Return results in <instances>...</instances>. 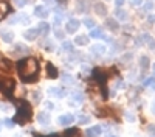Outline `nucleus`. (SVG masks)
<instances>
[{"label": "nucleus", "instance_id": "obj_1", "mask_svg": "<svg viewBox=\"0 0 155 137\" xmlns=\"http://www.w3.org/2000/svg\"><path fill=\"white\" fill-rule=\"evenodd\" d=\"M17 72L23 83H36L39 80V62L36 58H23L17 62Z\"/></svg>", "mask_w": 155, "mask_h": 137}, {"label": "nucleus", "instance_id": "obj_2", "mask_svg": "<svg viewBox=\"0 0 155 137\" xmlns=\"http://www.w3.org/2000/svg\"><path fill=\"white\" fill-rule=\"evenodd\" d=\"M33 117V109L31 106L28 104V101H20L19 103V109L14 115V123H19V125H25L28 123Z\"/></svg>", "mask_w": 155, "mask_h": 137}, {"label": "nucleus", "instance_id": "obj_3", "mask_svg": "<svg viewBox=\"0 0 155 137\" xmlns=\"http://www.w3.org/2000/svg\"><path fill=\"white\" fill-rule=\"evenodd\" d=\"M93 78L98 81V84L101 86V91L106 89V81H107V73L101 69H95L93 70Z\"/></svg>", "mask_w": 155, "mask_h": 137}, {"label": "nucleus", "instance_id": "obj_4", "mask_svg": "<svg viewBox=\"0 0 155 137\" xmlns=\"http://www.w3.org/2000/svg\"><path fill=\"white\" fill-rule=\"evenodd\" d=\"M11 12V6L8 0H0V20L5 19L8 14Z\"/></svg>", "mask_w": 155, "mask_h": 137}, {"label": "nucleus", "instance_id": "obj_5", "mask_svg": "<svg viewBox=\"0 0 155 137\" xmlns=\"http://www.w3.org/2000/svg\"><path fill=\"white\" fill-rule=\"evenodd\" d=\"M78 28H79V20H78V19H70V20L65 23V31L70 33V34L76 33Z\"/></svg>", "mask_w": 155, "mask_h": 137}, {"label": "nucleus", "instance_id": "obj_6", "mask_svg": "<svg viewBox=\"0 0 155 137\" xmlns=\"http://www.w3.org/2000/svg\"><path fill=\"white\" fill-rule=\"evenodd\" d=\"M73 122H74V117L71 114H64L58 118V123L62 125V126H68V125H71Z\"/></svg>", "mask_w": 155, "mask_h": 137}, {"label": "nucleus", "instance_id": "obj_7", "mask_svg": "<svg viewBox=\"0 0 155 137\" xmlns=\"http://www.w3.org/2000/svg\"><path fill=\"white\" fill-rule=\"evenodd\" d=\"M106 45H102V44H96V45H92L90 47V52H92L95 56H102L106 53Z\"/></svg>", "mask_w": 155, "mask_h": 137}, {"label": "nucleus", "instance_id": "obj_8", "mask_svg": "<svg viewBox=\"0 0 155 137\" xmlns=\"http://www.w3.org/2000/svg\"><path fill=\"white\" fill-rule=\"evenodd\" d=\"M102 132V126H99V125H95V126L88 128L85 131V135L87 137H99V134Z\"/></svg>", "mask_w": 155, "mask_h": 137}, {"label": "nucleus", "instance_id": "obj_9", "mask_svg": "<svg viewBox=\"0 0 155 137\" xmlns=\"http://www.w3.org/2000/svg\"><path fill=\"white\" fill-rule=\"evenodd\" d=\"M0 70L5 72V73L11 72L12 70V62L9 59H6V58H0Z\"/></svg>", "mask_w": 155, "mask_h": 137}, {"label": "nucleus", "instance_id": "obj_10", "mask_svg": "<svg viewBox=\"0 0 155 137\" xmlns=\"http://www.w3.org/2000/svg\"><path fill=\"white\" fill-rule=\"evenodd\" d=\"M58 75H59L58 69L51 64V62H48V64H47V77L51 78V80H54V78H58Z\"/></svg>", "mask_w": 155, "mask_h": 137}, {"label": "nucleus", "instance_id": "obj_11", "mask_svg": "<svg viewBox=\"0 0 155 137\" xmlns=\"http://www.w3.org/2000/svg\"><path fill=\"white\" fill-rule=\"evenodd\" d=\"M50 114L48 112H39V115H37V122L41 123V125H44V126H47V125H50Z\"/></svg>", "mask_w": 155, "mask_h": 137}, {"label": "nucleus", "instance_id": "obj_12", "mask_svg": "<svg viewBox=\"0 0 155 137\" xmlns=\"http://www.w3.org/2000/svg\"><path fill=\"white\" fill-rule=\"evenodd\" d=\"M34 14H36L37 17L45 19V17H48L50 12H48V9H47L45 6H41V5H39V6H36V8H34Z\"/></svg>", "mask_w": 155, "mask_h": 137}, {"label": "nucleus", "instance_id": "obj_13", "mask_svg": "<svg viewBox=\"0 0 155 137\" xmlns=\"http://www.w3.org/2000/svg\"><path fill=\"white\" fill-rule=\"evenodd\" d=\"M23 36H25V39H27V41H34L36 37L39 36V31H37V28H30V30L25 31Z\"/></svg>", "mask_w": 155, "mask_h": 137}, {"label": "nucleus", "instance_id": "obj_14", "mask_svg": "<svg viewBox=\"0 0 155 137\" xmlns=\"http://www.w3.org/2000/svg\"><path fill=\"white\" fill-rule=\"evenodd\" d=\"M0 36H2L3 42H6V44L12 42V37H14V34H12V31H8V30H2V31H0Z\"/></svg>", "mask_w": 155, "mask_h": 137}, {"label": "nucleus", "instance_id": "obj_15", "mask_svg": "<svg viewBox=\"0 0 155 137\" xmlns=\"http://www.w3.org/2000/svg\"><path fill=\"white\" fill-rule=\"evenodd\" d=\"M37 31H39V34L47 36L50 33V25L47 22H41V23H39V27H37Z\"/></svg>", "mask_w": 155, "mask_h": 137}, {"label": "nucleus", "instance_id": "obj_16", "mask_svg": "<svg viewBox=\"0 0 155 137\" xmlns=\"http://www.w3.org/2000/svg\"><path fill=\"white\" fill-rule=\"evenodd\" d=\"M64 137H81V131L78 128H68L64 132Z\"/></svg>", "mask_w": 155, "mask_h": 137}, {"label": "nucleus", "instance_id": "obj_17", "mask_svg": "<svg viewBox=\"0 0 155 137\" xmlns=\"http://www.w3.org/2000/svg\"><path fill=\"white\" fill-rule=\"evenodd\" d=\"M95 11H96L98 16H102V17L107 16V8L102 5V3H96V5H95Z\"/></svg>", "mask_w": 155, "mask_h": 137}, {"label": "nucleus", "instance_id": "obj_18", "mask_svg": "<svg viewBox=\"0 0 155 137\" xmlns=\"http://www.w3.org/2000/svg\"><path fill=\"white\" fill-rule=\"evenodd\" d=\"M106 25L109 27V30H118V22H116V19L115 17H107L106 19Z\"/></svg>", "mask_w": 155, "mask_h": 137}, {"label": "nucleus", "instance_id": "obj_19", "mask_svg": "<svg viewBox=\"0 0 155 137\" xmlns=\"http://www.w3.org/2000/svg\"><path fill=\"white\" fill-rule=\"evenodd\" d=\"M14 53H16V55L28 53V47H25L23 44H16V47H14Z\"/></svg>", "mask_w": 155, "mask_h": 137}, {"label": "nucleus", "instance_id": "obj_20", "mask_svg": "<svg viewBox=\"0 0 155 137\" xmlns=\"http://www.w3.org/2000/svg\"><path fill=\"white\" fill-rule=\"evenodd\" d=\"M115 17L118 19V20H126V19H127V12H126L124 9L118 8V9L115 11Z\"/></svg>", "mask_w": 155, "mask_h": 137}, {"label": "nucleus", "instance_id": "obj_21", "mask_svg": "<svg viewBox=\"0 0 155 137\" xmlns=\"http://www.w3.org/2000/svg\"><path fill=\"white\" fill-rule=\"evenodd\" d=\"M74 44H76V45H87V44H88V37L84 36V34L78 36L76 39H74Z\"/></svg>", "mask_w": 155, "mask_h": 137}, {"label": "nucleus", "instance_id": "obj_22", "mask_svg": "<svg viewBox=\"0 0 155 137\" xmlns=\"http://www.w3.org/2000/svg\"><path fill=\"white\" fill-rule=\"evenodd\" d=\"M71 98L74 100L76 103H82V101H84V94H82V92H78V91H74V92L71 94Z\"/></svg>", "mask_w": 155, "mask_h": 137}, {"label": "nucleus", "instance_id": "obj_23", "mask_svg": "<svg viewBox=\"0 0 155 137\" xmlns=\"http://www.w3.org/2000/svg\"><path fill=\"white\" fill-rule=\"evenodd\" d=\"M140 66H141V69L143 70H147L149 69V58L147 56H141V59H140Z\"/></svg>", "mask_w": 155, "mask_h": 137}, {"label": "nucleus", "instance_id": "obj_24", "mask_svg": "<svg viewBox=\"0 0 155 137\" xmlns=\"http://www.w3.org/2000/svg\"><path fill=\"white\" fill-rule=\"evenodd\" d=\"M144 86H146V87H150V89H153V91H155V77L147 78V80L144 81Z\"/></svg>", "mask_w": 155, "mask_h": 137}, {"label": "nucleus", "instance_id": "obj_25", "mask_svg": "<svg viewBox=\"0 0 155 137\" xmlns=\"http://www.w3.org/2000/svg\"><path fill=\"white\" fill-rule=\"evenodd\" d=\"M62 50H64V52H67V53L73 52V44H71V42H68V41H65V42L62 44Z\"/></svg>", "mask_w": 155, "mask_h": 137}, {"label": "nucleus", "instance_id": "obj_26", "mask_svg": "<svg viewBox=\"0 0 155 137\" xmlns=\"http://www.w3.org/2000/svg\"><path fill=\"white\" fill-rule=\"evenodd\" d=\"M84 25H85L87 28H95V27H96L95 20H93V19H88V17H85V19H84Z\"/></svg>", "mask_w": 155, "mask_h": 137}, {"label": "nucleus", "instance_id": "obj_27", "mask_svg": "<svg viewBox=\"0 0 155 137\" xmlns=\"http://www.w3.org/2000/svg\"><path fill=\"white\" fill-rule=\"evenodd\" d=\"M88 123H90V117H87V115L78 117V125H88Z\"/></svg>", "mask_w": 155, "mask_h": 137}, {"label": "nucleus", "instance_id": "obj_28", "mask_svg": "<svg viewBox=\"0 0 155 137\" xmlns=\"http://www.w3.org/2000/svg\"><path fill=\"white\" fill-rule=\"evenodd\" d=\"M101 34H102L101 28H92V31H90V37H101Z\"/></svg>", "mask_w": 155, "mask_h": 137}, {"label": "nucleus", "instance_id": "obj_29", "mask_svg": "<svg viewBox=\"0 0 155 137\" xmlns=\"http://www.w3.org/2000/svg\"><path fill=\"white\" fill-rule=\"evenodd\" d=\"M62 81H64V84H73V83H74V80L70 77V75H67V73L62 77Z\"/></svg>", "mask_w": 155, "mask_h": 137}, {"label": "nucleus", "instance_id": "obj_30", "mask_svg": "<svg viewBox=\"0 0 155 137\" xmlns=\"http://www.w3.org/2000/svg\"><path fill=\"white\" fill-rule=\"evenodd\" d=\"M153 8H155V3L152 2V0H147V2L144 3V9L146 11H152Z\"/></svg>", "mask_w": 155, "mask_h": 137}, {"label": "nucleus", "instance_id": "obj_31", "mask_svg": "<svg viewBox=\"0 0 155 137\" xmlns=\"http://www.w3.org/2000/svg\"><path fill=\"white\" fill-rule=\"evenodd\" d=\"M84 0H78V3H76V11H79V12H82L84 11Z\"/></svg>", "mask_w": 155, "mask_h": 137}, {"label": "nucleus", "instance_id": "obj_32", "mask_svg": "<svg viewBox=\"0 0 155 137\" xmlns=\"http://www.w3.org/2000/svg\"><path fill=\"white\" fill-rule=\"evenodd\" d=\"M54 36L58 37V39H64V37H65V33H64L62 30H58V28H56V30H54Z\"/></svg>", "mask_w": 155, "mask_h": 137}, {"label": "nucleus", "instance_id": "obj_33", "mask_svg": "<svg viewBox=\"0 0 155 137\" xmlns=\"http://www.w3.org/2000/svg\"><path fill=\"white\" fill-rule=\"evenodd\" d=\"M3 123H5V126H6V128H14V125H16L14 120H9V118H5Z\"/></svg>", "mask_w": 155, "mask_h": 137}, {"label": "nucleus", "instance_id": "obj_34", "mask_svg": "<svg viewBox=\"0 0 155 137\" xmlns=\"http://www.w3.org/2000/svg\"><path fill=\"white\" fill-rule=\"evenodd\" d=\"M14 3H16L19 8H22V6H25V5L28 3V0H14Z\"/></svg>", "mask_w": 155, "mask_h": 137}, {"label": "nucleus", "instance_id": "obj_35", "mask_svg": "<svg viewBox=\"0 0 155 137\" xmlns=\"http://www.w3.org/2000/svg\"><path fill=\"white\" fill-rule=\"evenodd\" d=\"M33 100H34V101L36 103H39V101H41V92H33Z\"/></svg>", "mask_w": 155, "mask_h": 137}, {"label": "nucleus", "instance_id": "obj_36", "mask_svg": "<svg viewBox=\"0 0 155 137\" xmlns=\"http://www.w3.org/2000/svg\"><path fill=\"white\" fill-rule=\"evenodd\" d=\"M9 109H11V106H9V104L0 103V111H5V112H6V111H9Z\"/></svg>", "mask_w": 155, "mask_h": 137}, {"label": "nucleus", "instance_id": "obj_37", "mask_svg": "<svg viewBox=\"0 0 155 137\" xmlns=\"http://www.w3.org/2000/svg\"><path fill=\"white\" fill-rule=\"evenodd\" d=\"M124 2H126V0H115V5L118 6V8H121L124 5Z\"/></svg>", "mask_w": 155, "mask_h": 137}, {"label": "nucleus", "instance_id": "obj_38", "mask_svg": "<svg viewBox=\"0 0 155 137\" xmlns=\"http://www.w3.org/2000/svg\"><path fill=\"white\" fill-rule=\"evenodd\" d=\"M132 5L138 6V5H143V0H132Z\"/></svg>", "mask_w": 155, "mask_h": 137}, {"label": "nucleus", "instance_id": "obj_39", "mask_svg": "<svg viewBox=\"0 0 155 137\" xmlns=\"http://www.w3.org/2000/svg\"><path fill=\"white\" fill-rule=\"evenodd\" d=\"M126 118H127L129 122H134V120H135V117H134V115H130V114H126Z\"/></svg>", "mask_w": 155, "mask_h": 137}, {"label": "nucleus", "instance_id": "obj_40", "mask_svg": "<svg viewBox=\"0 0 155 137\" xmlns=\"http://www.w3.org/2000/svg\"><path fill=\"white\" fill-rule=\"evenodd\" d=\"M45 106H47L48 109H53V108H54V104H53V103H50V101H47V103H45Z\"/></svg>", "mask_w": 155, "mask_h": 137}, {"label": "nucleus", "instance_id": "obj_41", "mask_svg": "<svg viewBox=\"0 0 155 137\" xmlns=\"http://www.w3.org/2000/svg\"><path fill=\"white\" fill-rule=\"evenodd\" d=\"M149 22H150V23H153V22H155V16H153V14H152V16H149Z\"/></svg>", "mask_w": 155, "mask_h": 137}, {"label": "nucleus", "instance_id": "obj_42", "mask_svg": "<svg viewBox=\"0 0 155 137\" xmlns=\"http://www.w3.org/2000/svg\"><path fill=\"white\" fill-rule=\"evenodd\" d=\"M37 137H59L58 134H51V135H37Z\"/></svg>", "mask_w": 155, "mask_h": 137}, {"label": "nucleus", "instance_id": "obj_43", "mask_svg": "<svg viewBox=\"0 0 155 137\" xmlns=\"http://www.w3.org/2000/svg\"><path fill=\"white\" fill-rule=\"evenodd\" d=\"M149 131H150V132H153V134H155V126H149Z\"/></svg>", "mask_w": 155, "mask_h": 137}, {"label": "nucleus", "instance_id": "obj_44", "mask_svg": "<svg viewBox=\"0 0 155 137\" xmlns=\"http://www.w3.org/2000/svg\"><path fill=\"white\" fill-rule=\"evenodd\" d=\"M47 3H48V5H53V3H54V0H47Z\"/></svg>", "mask_w": 155, "mask_h": 137}, {"label": "nucleus", "instance_id": "obj_45", "mask_svg": "<svg viewBox=\"0 0 155 137\" xmlns=\"http://www.w3.org/2000/svg\"><path fill=\"white\" fill-rule=\"evenodd\" d=\"M152 109H153V114H155V104H153V106H152Z\"/></svg>", "mask_w": 155, "mask_h": 137}, {"label": "nucleus", "instance_id": "obj_46", "mask_svg": "<svg viewBox=\"0 0 155 137\" xmlns=\"http://www.w3.org/2000/svg\"><path fill=\"white\" fill-rule=\"evenodd\" d=\"M153 70H155V64H153Z\"/></svg>", "mask_w": 155, "mask_h": 137}, {"label": "nucleus", "instance_id": "obj_47", "mask_svg": "<svg viewBox=\"0 0 155 137\" xmlns=\"http://www.w3.org/2000/svg\"><path fill=\"white\" fill-rule=\"evenodd\" d=\"M0 129H2V126H0Z\"/></svg>", "mask_w": 155, "mask_h": 137}, {"label": "nucleus", "instance_id": "obj_48", "mask_svg": "<svg viewBox=\"0 0 155 137\" xmlns=\"http://www.w3.org/2000/svg\"><path fill=\"white\" fill-rule=\"evenodd\" d=\"M112 137H115V135H112Z\"/></svg>", "mask_w": 155, "mask_h": 137}]
</instances>
